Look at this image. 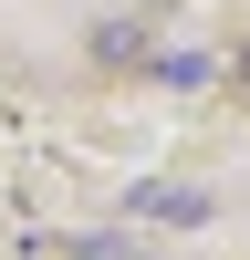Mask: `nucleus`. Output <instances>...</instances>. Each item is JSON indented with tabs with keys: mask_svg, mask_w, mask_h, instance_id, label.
Returning <instances> with one entry per match:
<instances>
[{
	"mask_svg": "<svg viewBox=\"0 0 250 260\" xmlns=\"http://www.w3.org/2000/svg\"><path fill=\"white\" fill-rule=\"evenodd\" d=\"M229 73H240V83H250V42H240V62H229Z\"/></svg>",
	"mask_w": 250,
	"mask_h": 260,
	"instance_id": "nucleus-5",
	"label": "nucleus"
},
{
	"mask_svg": "<svg viewBox=\"0 0 250 260\" xmlns=\"http://www.w3.org/2000/svg\"><path fill=\"white\" fill-rule=\"evenodd\" d=\"M146 62H157V83H177V94L208 83V52H188V42H177V52H146Z\"/></svg>",
	"mask_w": 250,
	"mask_h": 260,
	"instance_id": "nucleus-2",
	"label": "nucleus"
},
{
	"mask_svg": "<svg viewBox=\"0 0 250 260\" xmlns=\"http://www.w3.org/2000/svg\"><path fill=\"white\" fill-rule=\"evenodd\" d=\"M83 260H136V250H125V240H83Z\"/></svg>",
	"mask_w": 250,
	"mask_h": 260,
	"instance_id": "nucleus-4",
	"label": "nucleus"
},
{
	"mask_svg": "<svg viewBox=\"0 0 250 260\" xmlns=\"http://www.w3.org/2000/svg\"><path fill=\"white\" fill-rule=\"evenodd\" d=\"M94 52L104 62H146V42H136V21H115V31H94Z\"/></svg>",
	"mask_w": 250,
	"mask_h": 260,
	"instance_id": "nucleus-3",
	"label": "nucleus"
},
{
	"mask_svg": "<svg viewBox=\"0 0 250 260\" xmlns=\"http://www.w3.org/2000/svg\"><path fill=\"white\" fill-rule=\"evenodd\" d=\"M136 219H167V229H198V219H208V198H198V187H136Z\"/></svg>",
	"mask_w": 250,
	"mask_h": 260,
	"instance_id": "nucleus-1",
	"label": "nucleus"
}]
</instances>
